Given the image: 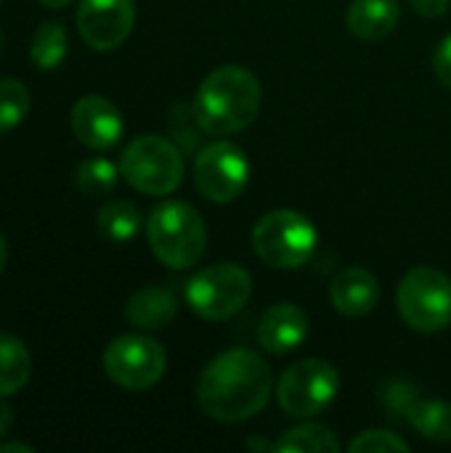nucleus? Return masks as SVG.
Instances as JSON below:
<instances>
[{
	"instance_id": "f257e3e1",
	"label": "nucleus",
	"mask_w": 451,
	"mask_h": 453,
	"mask_svg": "<svg viewBox=\"0 0 451 453\" xmlns=\"http://www.w3.org/2000/svg\"><path fill=\"white\" fill-rule=\"evenodd\" d=\"M271 393L274 374L250 348H231L215 356L197 380L199 409L223 425L253 419L266 409Z\"/></svg>"
},
{
	"instance_id": "f03ea898",
	"label": "nucleus",
	"mask_w": 451,
	"mask_h": 453,
	"mask_svg": "<svg viewBox=\"0 0 451 453\" xmlns=\"http://www.w3.org/2000/svg\"><path fill=\"white\" fill-rule=\"evenodd\" d=\"M260 82L239 64L213 69L197 88L191 114L207 135H234L250 127L260 111Z\"/></svg>"
},
{
	"instance_id": "7ed1b4c3",
	"label": "nucleus",
	"mask_w": 451,
	"mask_h": 453,
	"mask_svg": "<svg viewBox=\"0 0 451 453\" xmlns=\"http://www.w3.org/2000/svg\"><path fill=\"white\" fill-rule=\"evenodd\" d=\"M146 236L154 257L173 271L194 268L207 250V228L202 215L178 199H165L152 210Z\"/></svg>"
},
{
	"instance_id": "20e7f679",
	"label": "nucleus",
	"mask_w": 451,
	"mask_h": 453,
	"mask_svg": "<svg viewBox=\"0 0 451 453\" xmlns=\"http://www.w3.org/2000/svg\"><path fill=\"white\" fill-rule=\"evenodd\" d=\"M120 173L136 191L146 196H167L181 186L186 162L173 141L162 135H138L125 146Z\"/></svg>"
},
{
	"instance_id": "39448f33",
	"label": "nucleus",
	"mask_w": 451,
	"mask_h": 453,
	"mask_svg": "<svg viewBox=\"0 0 451 453\" xmlns=\"http://www.w3.org/2000/svg\"><path fill=\"white\" fill-rule=\"evenodd\" d=\"M316 226L295 210H274L266 212L253 228V250L255 255L279 271H295L311 260L316 252Z\"/></svg>"
},
{
	"instance_id": "423d86ee",
	"label": "nucleus",
	"mask_w": 451,
	"mask_h": 453,
	"mask_svg": "<svg viewBox=\"0 0 451 453\" xmlns=\"http://www.w3.org/2000/svg\"><path fill=\"white\" fill-rule=\"evenodd\" d=\"M401 321L423 334H436L451 326V279L431 265L412 268L396 292Z\"/></svg>"
},
{
	"instance_id": "0eeeda50",
	"label": "nucleus",
	"mask_w": 451,
	"mask_h": 453,
	"mask_svg": "<svg viewBox=\"0 0 451 453\" xmlns=\"http://www.w3.org/2000/svg\"><path fill=\"white\" fill-rule=\"evenodd\" d=\"M186 305L205 321H226L237 316L250 295H253V276L242 265L234 263H215L197 271L186 281Z\"/></svg>"
},
{
	"instance_id": "6e6552de",
	"label": "nucleus",
	"mask_w": 451,
	"mask_h": 453,
	"mask_svg": "<svg viewBox=\"0 0 451 453\" xmlns=\"http://www.w3.org/2000/svg\"><path fill=\"white\" fill-rule=\"evenodd\" d=\"M167 369L165 348L146 334H122L112 340L104 350L106 377L130 393L154 388Z\"/></svg>"
},
{
	"instance_id": "1a4fd4ad",
	"label": "nucleus",
	"mask_w": 451,
	"mask_h": 453,
	"mask_svg": "<svg viewBox=\"0 0 451 453\" xmlns=\"http://www.w3.org/2000/svg\"><path fill=\"white\" fill-rule=\"evenodd\" d=\"M340 390V374L330 361L306 358L292 364L276 385V398L290 417H316L322 414Z\"/></svg>"
},
{
	"instance_id": "9d476101",
	"label": "nucleus",
	"mask_w": 451,
	"mask_h": 453,
	"mask_svg": "<svg viewBox=\"0 0 451 453\" xmlns=\"http://www.w3.org/2000/svg\"><path fill=\"white\" fill-rule=\"evenodd\" d=\"M250 180V162L231 141H213L194 157V186L213 204L237 202Z\"/></svg>"
},
{
	"instance_id": "9b49d317",
	"label": "nucleus",
	"mask_w": 451,
	"mask_h": 453,
	"mask_svg": "<svg viewBox=\"0 0 451 453\" xmlns=\"http://www.w3.org/2000/svg\"><path fill=\"white\" fill-rule=\"evenodd\" d=\"M136 24L133 0H80L77 5V32L93 50L120 48Z\"/></svg>"
},
{
	"instance_id": "f8f14e48",
	"label": "nucleus",
	"mask_w": 451,
	"mask_h": 453,
	"mask_svg": "<svg viewBox=\"0 0 451 453\" xmlns=\"http://www.w3.org/2000/svg\"><path fill=\"white\" fill-rule=\"evenodd\" d=\"M74 138L93 151H106L120 143L125 122L120 109L104 96H82L69 114Z\"/></svg>"
},
{
	"instance_id": "ddd939ff",
	"label": "nucleus",
	"mask_w": 451,
	"mask_h": 453,
	"mask_svg": "<svg viewBox=\"0 0 451 453\" xmlns=\"http://www.w3.org/2000/svg\"><path fill=\"white\" fill-rule=\"evenodd\" d=\"M308 326H311L308 316H306V311L300 305L276 303L260 316L255 337H258V345L266 353L284 356V353H292L295 348H300L306 342Z\"/></svg>"
},
{
	"instance_id": "4468645a",
	"label": "nucleus",
	"mask_w": 451,
	"mask_h": 453,
	"mask_svg": "<svg viewBox=\"0 0 451 453\" xmlns=\"http://www.w3.org/2000/svg\"><path fill=\"white\" fill-rule=\"evenodd\" d=\"M330 300L338 313L348 319H362L372 313L380 303V284L367 268H346L335 276L330 287Z\"/></svg>"
},
{
	"instance_id": "2eb2a0df",
	"label": "nucleus",
	"mask_w": 451,
	"mask_h": 453,
	"mask_svg": "<svg viewBox=\"0 0 451 453\" xmlns=\"http://www.w3.org/2000/svg\"><path fill=\"white\" fill-rule=\"evenodd\" d=\"M178 316V300L167 287H144L125 303V319L144 332L165 329Z\"/></svg>"
},
{
	"instance_id": "dca6fc26",
	"label": "nucleus",
	"mask_w": 451,
	"mask_h": 453,
	"mask_svg": "<svg viewBox=\"0 0 451 453\" xmlns=\"http://www.w3.org/2000/svg\"><path fill=\"white\" fill-rule=\"evenodd\" d=\"M401 21V8L396 0H354L346 13L348 29L359 40H383Z\"/></svg>"
},
{
	"instance_id": "f3484780",
	"label": "nucleus",
	"mask_w": 451,
	"mask_h": 453,
	"mask_svg": "<svg viewBox=\"0 0 451 453\" xmlns=\"http://www.w3.org/2000/svg\"><path fill=\"white\" fill-rule=\"evenodd\" d=\"M32 374V358L21 340L0 332V398L24 390Z\"/></svg>"
},
{
	"instance_id": "a211bd4d",
	"label": "nucleus",
	"mask_w": 451,
	"mask_h": 453,
	"mask_svg": "<svg viewBox=\"0 0 451 453\" xmlns=\"http://www.w3.org/2000/svg\"><path fill=\"white\" fill-rule=\"evenodd\" d=\"M404 419L428 441L449 443L451 441V403L444 401H420L415 398L404 411Z\"/></svg>"
},
{
	"instance_id": "6ab92c4d",
	"label": "nucleus",
	"mask_w": 451,
	"mask_h": 453,
	"mask_svg": "<svg viewBox=\"0 0 451 453\" xmlns=\"http://www.w3.org/2000/svg\"><path fill=\"white\" fill-rule=\"evenodd\" d=\"M141 223L144 220H141L138 207L130 202H122V199L106 202L96 215V226H98L101 236L114 242V244H125V242L136 239L141 231Z\"/></svg>"
},
{
	"instance_id": "aec40b11",
	"label": "nucleus",
	"mask_w": 451,
	"mask_h": 453,
	"mask_svg": "<svg viewBox=\"0 0 451 453\" xmlns=\"http://www.w3.org/2000/svg\"><path fill=\"white\" fill-rule=\"evenodd\" d=\"M274 449L282 453H335L340 451V443L327 425L306 422V425L287 430L274 443Z\"/></svg>"
},
{
	"instance_id": "412c9836",
	"label": "nucleus",
	"mask_w": 451,
	"mask_h": 453,
	"mask_svg": "<svg viewBox=\"0 0 451 453\" xmlns=\"http://www.w3.org/2000/svg\"><path fill=\"white\" fill-rule=\"evenodd\" d=\"M120 167L104 157H90L82 159L74 170V186L77 191H82L85 196H104L117 186L120 178Z\"/></svg>"
},
{
	"instance_id": "4be33fe9",
	"label": "nucleus",
	"mask_w": 451,
	"mask_h": 453,
	"mask_svg": "<svg viewBox=\"0 0 451 453\" xmlns=\"http://www.w3.org/2000/svg\"><path fill=\"white\" fill-rule=\"evenodd\" d=\"M66 45H69L66 29H64L61 24H56V21H48V24H43V27L35 32L29 56H32V61H35L43 72H48V69H56V66L64 61Z\"/></svg>"
},
{
	"instance_id": "5701e85b",
	"label": "nucleus",
	"mask_w": 451,
	"mask_h": 453,
	"mask_svg": "<svg viewBox=\"0 0 451 453\" xmlns=\"http://www.w3.org/2000/svg\"><path fill=\"white\" fill-rule=\"evenodd\" d=\"M29 106H32V96L24 82L11 77L0 80V133L13 130L29 114Z\"/></svg>"
},
{
	"instance_id": "b1692460",
	"label": "nucleus",
	"mask_w": 451,
	"mask_h": 453,
	"mask_svg": "<svg viewBox=\"0 0 451 453\" xmlns=\"http://www.w3.org/2000/svg\"><path fill=\"white\" fill-rule=\"evenodd\" d=\"M351 453H407L409 443L404 438H399L396 433H385V430H367L362 435H356L348 446Z\"/></svg>"
},
{
	"instance_id": "393cba45",
	"label": "nucleus",
	"mask_w": 451,
	"mask_h": 453,
	"mask_svg": "<svg viewBox=\"0 0 451 453\" xmlns=\"http://www.w3.org/2000/svg\"><path fill=\"white\" fill-rule=\"evenodd\" d=\"M433 72L436 77L441 80L444 88L451 90V35L441 40V45L436 48V56H433Z\"/></svg>"
},
{
	"instance_id": "a878e982",
	"label": "nucleus",
	"mask_w": 451,
	"mask_h": 453,
	"mask_svg": "<svg viewBox=\"0 0 451 453\" xmlns=\"http://www.w3.org/2000/svg\"><path fill=\"white\" fill-rule=\"evenodd\" d=\"M451 0H409V5L415 8V13L428 16V19H439L447 13Z\"/></svg>"
},
{
	"instance_id": "bb28decb",
	"label": "nucleus",
	"mask_w": 451,
	"mask_h": 453,
	"mask_svg": "<svg viewBox=\"0 0 451 453\" xmlns=\"http://www.w3.org/2000/svg\"><path fill=\"white\" fill-rule=\"evenodd\" d=\"M11 427H13V411H11L8 403L0 401V435H5Z\"/></svg>"
},
{
	"instance_id": "cd10ccee",
	"label": "nucleus",
	"mask_w": 451,
	"mask_h": 453,
	"mask_svg": "<svg viewBox=\"0 0 451 453\" xmlns=\"http://www.w3.org/2000/svg\"><path fill=\"white\" fill-rule=\"evenodd\" d=\"M0 453H32L27 443H0Z\"/></svg>"
},
{
	"instance_id": "c85d7f7f",
	"label": "nucleus",
	"mask_w": 451,
	"mask_h": 453,
	"mask_svg": "<svg viewBox=\"0 0 451 453\" xmlns=\"http://www.w3.org/2000/svg\"><path fill=\"white\" fill-rule=\"evenodd\" d=\"M5 263H8V244H5V239H3V234H0V276H3V271H5Z\"/></svg>"
},
{
	"instance_id": "c756f323",
	"label": "nucleus",
	"mask_w": 451,
	"mask_h": 453,
	"mask_svg": "<svg viewBox=\"0 0 451 453\" xmlns=\"http://www.w3.org/2000/svg\"><path fill=\"white\" fill-rule=\"evenodd\" d=\"M40 5H45V8H64V5H69L72 0H37Z\"/></svg>"
},
{
	"instance_id": "7c9ffc66",
	"label": "nucleus",
	"mask_w": 451,
	"mask_h": 453,
	"mask_svg": "<svg viewBox=\"0 0 451 453\" xmlns=\"http://www.w3.org/2000/svg\"><path fill=\"white\" fill-rule=\"evenodd\" d=\"M0 50H3V32H0Z\"/></svg>"
},
{
	"instance_id": "2f4dec72",
	"label": "nucleus",
	"mask_w": 451,
	"mask_h": 453,
	"mask_svg": "<svg viewBox=\"0 0 451 453\" xmlns=\"http://www.w3.org/2000/svg\"><path fill=\"white\" fill-rule=\"evenodd\" d=\"M0 3H3V0H0Z\"/></svg>"
}]
</instances>
